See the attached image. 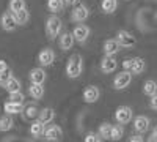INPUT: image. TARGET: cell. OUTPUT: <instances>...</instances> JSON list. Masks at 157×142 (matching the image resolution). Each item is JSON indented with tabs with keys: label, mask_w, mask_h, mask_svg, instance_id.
Segmentation results:
<instances>
[{
	"label": "cell",
	"mask_w": 157,
	"mask_h": 142,
	"mask_svg": "<svg viewBox=\"0 0 157 142\" xmlns=\"http://www.w3.org/2000/svg\"><path fill=\"white\" fill-rule=\"evenodd\" d=\"M83 71V60L80 54H72L66 63V76L69 79H77Z\"/></svg>",
	"instance_id": "cell-1"
},
{
	"label": "cell",
	"mask_w": 157,
	"mask_h": 142,
	"mask_svg": "<svg viewBox=\"0 0 157 142\" xmlns=\"http://www.w3.org/2000/svg\"><path fill=\"white\" fill-rule=\"evenodd\" d=\"M123 68L126 71H130L132 74H141L146 68V63L140 57H134V59H126L123 62Z\"/></svg>",
	"instance_id": "cell-2"
},
{
	"label": "cell",
	"mask_w": 157,
	"mask_h": 142,
	"mask_svg": "<svg viewBox=\"0 0 157 142\" xmlns=\"http://www.w3.org/2000/svg\"><path fill=\"white\" fill-rule=\"evenodd\" d=\"M61 21L60 18H57L55 14L47 18L46 21V35L49 36V40H55V38L60 35V30H61Z\"/></svg>",
	"instance_id": "cell-3"
},
{
	"label": "cell",
	"mask_w": 157,
	"mask_h": 142,
	"mask_svg": "<svg viewBox=\"0 0 157 142\" xmlns=\"http://www.w3.org/2000/svg\"><path fill=\"white\" fill-rule=\"evenodd\" d=\"M130 82H132V73L130 71H121L120 74L115 76L113 79V88L115 90H124L130 85Z\"/></svg>",
	"instance_id": "cell-4"
},
{
	"label": "cell",
	"mask_w": 157,
	"mask_h": 142,
	"mask_svg": "<svg viewBox=\"0 0 157 142\" xmlns=\"http://www.w3.org/2000/svg\"><path fill=\"white\" fill-rule=\"evenodd\" d=\"M134 117V112H132V108L129 106H120L116 111H115V120L121 125H126L132 120Z\"/></svg>",
	"instance_id": "cell-5"
},
{
	"label": "cell",
	"mask_w": 157,
	"mask_h": 142,
	"mask_svg": "<svg viewBox=\"0 0 157 142\" xmlns=\"http://www.w3.org/2000/svg\"><path fill=\"white\" fill-rule=\"evenodd\" d=\"M0 25H2V29L5 32H14L19 24H17L14 14H13L11 11H8V13H3L2 18H0Z\"/></svg>",
	"instance_id": "cell-6"
},
{
	"label": "cell",
	"mask_w": 157,
	"mask_h": 142,
	"mask_svg": "<svg viewBox=\"0 0 157 142\" xmlns=\"http://www.w3.org/2000/svg\"><path fill=\"white\" fill-rule=\"evenodd\" d=\"M90 33H91V30H90L88 25H85V24H78V25H75L74 30H72L74 40H75L77 43H80V44H83V43L88 40V38H90Z\"/></svg>",
	"instance_id": "cell-7"
},
{
	"label": "cell",
	"mask_w": 157,
	"mask_h": 142,
	"mask_svg": "<svg viewBox=\"0 0 157 142\" xmlns=\"http://www.w3.org/2000/svg\"><path fill=\"white\" fill-rule=\"evenodd\" d=\"M116 40L120 41V44H121L123 47H127V49L134 47V46L137 44L135 36L130 33V32H127V30H120V32H118V33H116Z\"/></svg>",
	"instance_id": "cell-8"
},
{
	"label": "cell",
	"mask_w": 157,
	"mask_h": 142,
	"mask_svg": "<svg viewBox=\"0 0 157 142\" xmlns=\"http://www.w3.org/2000/svg\"><path fill=\"white\" fill-rule=\"evenodd\" d=\"M38 62H39V65H41V67H50V65H54V62H55V52L52 49H49V47L43 49L41 52L38 54Z\"/></svg>",
	"instance_id": "cell-9"
},
{
	"label": "cell",
	"mask_w": 157,
	"mask_h": 142,
	"mask_svg": "<svg viewBox=\"0 0 157 142\" xmlns=\"http://www.w3.org/2000/svg\"><path fill=\"white\" fill-rule=\"evenodd\" d=\"M90 16V11L85 5H77L71 13V21L74 22H85Z\"/></svg>",
	"instance_id": "cell-10"
},
{
	"label": "cell",
	"mask_w": 157,
	"mask_h": 142,
	"mask_svg": "<svg viewBox=\"0 0 157 142\" xmlns=\"http://www.w3.org/2000/svg\"><path fill=\"white\" fill-rule=\"evenodd\" d=\"M44 136L49 142H60L61 140V136H63V131L58 125H50L49 128L44 130Z\"/></svg>",
	"instance_id": "cell-11"
},
{
	"label": "cell",
	"mask_w": 157,
	"mask_h": 142,
	"mask_svg": "<svg viewBox=\"0 0 157 142\" xmlns=\"http://www.w3.org/2000/svg\"><path fill=\"white\" fill-rule=\"evenodd\" d=\"M116 68H118V62H116L115 55H105V57L101 60V70H102V73L110 74Z\"/></svg>",
	"instance_id": "cell-12"
},
{
	"label": "cell",
	"mask_w": 157,
	"mask_h": 142,
	"mask_svg": "<svg viewBox=\"0 0 157 142\" xmlns=\"http://www.w3.org/2000/svg\"><path fill=\"white\" fill-rule=\"evenodd\" d=\"M149 125H151V122H149V119L146 117V115H137V117L134 119V130L140 134L146 133L149 130Z\"/></svg>",
	"instance_id": "cell-13"
},
{
	"label": "cell",
	"mask_w": 157,
	"mask_h": 142,
	"mask_svg": "<svg viewBox=\"0 0 157 142\" xmlns=\"http://www.w3.org/2000/svg\"><path fill=\"white\" fill-rule=\"evenodd\" d=\"M123 49V46L120 44V41L116 40H105L104 41V52H105V55H115L118 54L120 51Z\"/></svg>",
	"instance_id": "cell-14"
},
{
	"label": "cell",
	"mask_w": 157,
	"mask_h": 142,
	"mask_svg": "<svg viewBox=\"0 0 157 142\" xmlns=\"http://www.w3.org/2000/svg\"><path fill=\"white\" fill-rule=\"evenodd\" d=\"M101 96V92H99V88L94 87V85H90L85 88V92H83V99L85 103H88V104H91V103H96Z\"/></svg>",
	"instance_id": "cell-15"
},
{
	"label": "cell",
	"mask_w": 157,
	"mask_h": 142,
	"mask_svg": "<svg viewBox=\"0 0 157 142\" xmlns=\"http://www.w3.org/2000/svg\"><path fill=\"white\" fill-rule=\"evenodd\" d=\"M29 77H30V81H32V82H35V84H44L46 77H47L44 67H38V68H33V70L30 71Z\"/></svg>",
	"instance_id": "cell-16"
},
{
	"label": "cell",
	"mask_w": 157,
	"mask_h": 142,
	"mask_svg": "<svg viewBox=\"0 0 157 142\" xmlns=\"http://www.w3.org/2000/svg\"><path fill=\"white\" fill-rule=\"evenodd\" d=\"M55 119V111L52 109V108H44L43 111H39L38 112V120H41L44 125H49L52 123Z\"/></svg>",
	"instance_id": "cell-17"
},
{
	"label": "cell",
	"mask_w": 157,
	"mask_h": 142,
	"mask_svg": "<svg viewBox=\"0 0 157 142\" xmlns=\"http://www.w3.org/2000/svg\"><path fill=\"white\" fill-rule=\"evenodd\" d=\"M74 43H75V40H74V35H72L71 32H64V33L60 36V47H61L63 51L72 49Z\"/></svg>",
	"instance_id": "cell-18"
},
{
	"label": "cell",
	"mask_w": 157,
	"mask_h": 142,
	"mask_svg": "<svg viewBox=\"0 0 157 142\" xmlns=\"http://www.w3.org/2000/svg\"><path fill=\"white\" fill-rule=\"evenodd\" d=\"M3 111L10 115H16V114H21L24 112V104L22 103H11V101H6L3 104Z\"/></svg>",
	"instance_id": "cell-19"
},
{
	"label": "cell",
	"mask_w": 157,
	"mask_h": 142,
	"mask_svg": "<svg viewBox=\"0 0 157 142\" xmlns=\"http://www.w3.org/2000/svg\"><path fill=\"white\" fill-rule=\"evenodd\" d=\"M29 93L33 99H41L44 96V85L43 84H35L32 82L29 87Z\"/></svg>",
	"instance_id": "cell-20"
},
{
	"label": "cell",
	"mask_w": 157,
	"mask_h": 142,
	"mask_svg": "<svg viewBox=\"0 0 157 142\" xmlns=\"http://www.w3.org/2000/svg\"><path fill=\"white\" fill-rule=\"evenodd\" d=\"M44 130H46V128H44V123L41 120H33L32 125H30V134L35 139H38L39 136H43L44 134Z\"/></svg>",
	"instance_id": "cell-21"
},
{
	"label": "cell",
	"mask_w": 157,
	"mask_h": 142,
	"mask_svg": "<svg viewBox=\"0 0 157 142\" xmlns=\"http://www.w3.org/2000/svg\"><path fill=\"white\" fill-rule=\"evenodd\" d=\"M13 126H14V120H13V117L10 114H5L3 117H0V131L2 133L13 130Z\"/></svg>",
	"instance_id": "cell-22"
},
{
	"label": "cell",
	"mask_w": 157,
	"mask_h": 142,
	"mask_svg": "<svg viewBox=\"0 0 157 142\" xmlns=\"http://www.w3.org/2000/svg\"><path fill=\"white\" fill-rule=\"evenodd\" d=\"M118 8V0H102L101 2V10L105 13V14H112Z\"/></svg>",
	"instance_id": "cell-23"
},
{
	"label": "cell",
	"mask_w": 157,
	"mask_h": 142,
	"mask_svg": "<svg viewBox=\"0 0 157 142\" xmlns=\"http://www.w3.org/2000/svg\"><path fill=\"white\" fill-rule=\"evenodd\" d=\"M64 6H66L64 5V0H47V10L50 13H54V14L63 11Z\"/></svg>",
	"instance_id": "cell-24"
},
{
	"label": "cell",
	"mask_w": 157,
	"mask_h": 142,
	"mask_svg": "<svg viewBox=\"0 0 157 142\" xmlns=\"http://www.w3.org/2000/svg\"><path fill=\"white\" fill-rule=\"evenodd\" d=\"M13 14H14V18H16V21H17L19 25H24V24H27V22L30 21V13L27 11V8L19 10V11H16V13H13Z\"/></svg>",
	"instance_id": "cell-25"
},
{
	"label": "cell",
	"mask_w": 157,
	"mask_h": 142,
	"mask_svg": "<svg viewBox=\"0 0 157 142\" xmlns=\"http://www.w3.org/2000/svg\"><path fill=\"white\" fill-rule=\"evenodd\" d=\"M143 93L148 95V96L155 95V93H157V82H155V81H152V79L146 81V82H145V85H143Z\"/></svg>",
	"instance_id": "cell-26"
},
{
	"label": "cell",
	"mask_w": 157,
	"mask_h": 142,
	"mask_svg": "<svg viewBox=\"0 0 157 142\" xmlns=\"http://www.w3.org/2000/svg\"><path fill=\"white\" fill-rule=\"evenodd\" d=\"M21 81L17 79V77H14V76H13L11 77V79H10V82L6 84V87H5V90H6V92L8 93H13V92H19V90H21Z\"/></svg>",
	"instance_id": "cell-27"
},
{
	"label": "cell",
	"mask_w": 157,
	"mask_h": 142,
	"mask_svg": "<svg viewBox=\"0 0 157 142\" xmlns=\"http://www.w3.org/2000/svg\"><path fill=\"white\" fill-rule=\"evenodd\" d=\"M112 126H113V125H110V123H102V125L99 126V131H98L99 137L110 140V134H112Z\"/></svg>",
	"instance_id": "cell-28"
},
{
	"label": "cell",
	"mask_w": 157,
	"mask_h": 142,
	"mask_svg": "<svg viewBox=\"0 0 157 142\" xmlns=\"http://www.w3.org/2000/svg\"><path fill=\"white\" fill-rule=\"evenodd\" d=\"M124 134V128L123 125H113L112 126V134H110V140H120Z\"/></svg>",
	"instance_id": "cell-29"
},
{
	"label": "cell",
	"mask_w": 157,
	"mask_h": 142,
	"mask_svg": "<svg viewBox=\"0 0 157 142\" xmlns=\"http://www.w3.org/2000/svg\"><path fill=\"white\" fill-rule=\"evenodd\" d=\"M25 8V0H10V11L16 13L19 10Z\"/></svg>",
	"instance_id": "cell-30"
},
{
	"label": "cell",
	"mask_w": 157,
	"mask_h": 142,
	"mask_svg": "<svg viewBox=\"0 0 157 142\" xmlns=\"http://www.w3.org/2000/svg\"><path fill=\"white\" fill-rule=\"evenodd\" d=\"M24 99H25V96H24V93L21 92H13V93H10V98H8V101H11V103H22L24 104Z\"/></svg>",
	"instance_id": "cell-31"
},
{
	"label": "cell",
	"mask_w": 157,
	"mask_h": 142,
	"mask_svg": "<svg viewBox=\"0 0 157 142\" xmlns=\"http://www.w3.org/2000/svg\"><path fill=\"white\" fill-rule=\"evenodd\" d=\"M13 77V74L10 71H3V73H0V87H6V84L10 82V79Z\"/></svg>",
	"instance_id": "cell-32"
},
{
	"label": "cell",
	"mask_w": 157,
	"mask_h": 142,
	"mask_svg": "<svg viewBox=\"0 0 157 142\" xmlns=\"http://www.w3.org/2000/svg\"><path fill=\"white\" fill-rule=\"evenodd\" d=\"M24 112H25V117L27 119H33L38 114V109L35 106H27V108H24Z\"/></svg>",
	"instance_id": "cell-33"
},
{
	"label": "cell",
	"mask_w": 157,
	"mask_h": 142,
	"mask_svg": "<svg viewBox=\"0 0 157 142\" xmlns=\"http://www.w3.org/2000/svg\"><path fill=\"white\" fill-rule=\"evenodd\" d=\"M99 134H96V133H88L86 136H85V142H99L101 139L98 137Z\"/></svg>",
	"instance_id": "cell-34"
},
{
	"label": "cell",
	"mask_w": 157,
	"mask_h": 142,
	"mask_svg": "<svg viewBox=\"0 0 157 142\" xmlns=\"http://www.w3.org/2000/svg\"><path fill=\"white\" fill-rule=\"evenodd\" d=\"M149 106H151V109L157 111V93L151 96V101H149Z\"/></svg>",
	"instance_id": "cell-35"
},
{
	"label": "cell",
	"mask_w": 157,
	"mask_h": 142,
	"mask_svg": "<svg viewBox=\"0 0 157 142\" xmlns=\"http://www.w3.org/2000/svg\"><path fill=\"white\" fill-rule=\"evenodd\" d=\"M127 142H145V140H143V137H141L140 134H137V136L129 137V140H127Z\"/></svg>",
	"instance_id": "cell-36"
},
{
	"label": "cell",
	"mask_w": 157,
	"mask_h": 142,
	"mask_svg": "<svg viewBox=\"0 0 157 142\" xmlns=\"http://www.w3.org/2000/svg\"><path fill=\"white\" fill-rule=\"evenodd\" d=\"M3 71H8V63L5 60H0V73H3Z\"/></svg>",
	"instance_id": "cell-37"
},
{
	"label": "cell",
	"mask_w": 157,
	"mask_h": 142,
	"mask_svg": "<svg viewBox=\"0 0 157 142\" xmlns=\"http://www.w3.org/2000/svg\"><path fill=\"white\" fill-rule=\"evenodd\" d=\"M78 2V0H64V5L66 6H72V5H75Z\"/></svg>",
	"instance_id": "cell-38"
},
{
	"label": "cell",
	"mask_w": 157,
	"mask_h": 142,
	"mask_svg": "<svg viewBox=\"0 0 157 142\" xmlns=\"http://www.w3.org/2000/svg\"><path fill=\"white\" fill-rule=\"evenodd\" d=\"M151 142H157V128H154L152 136H151Z\"/></svg>",
	"instance_id": "cell-39"
},
{
	"label": "cell",
	"mask_w": 157,
	"mask_h": 142,
	"mask_svg": "<svg viewBox=\"0 0 157 142\" xmlns=\"http://www.w3.org/2000/svg\"><path fill=\"white\" fill-rule=\"evenodd\" d=\"M155 19H157V11H155Z\"/></svg>",
	"instance_id": "cell-40"
},
{
	"label": "cell",
	"mask_w": 157,
	"mask_h": 142,
	"mask_svg": "<svg viewBox=\"0 0 157 142\" xmlns=\"http://www.w3.org/2000/svg\"><path fill=\"white\" fill-rule=\"evenodd\" d=\"M99 142H101V140H99Z\"/></svg>",
	"instance_id": "cell-41"
}]
</instances>
